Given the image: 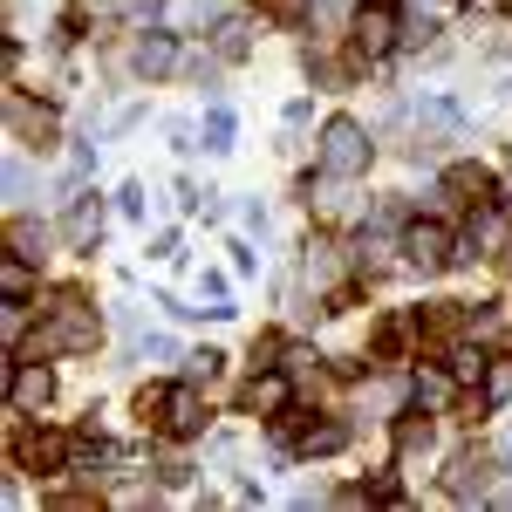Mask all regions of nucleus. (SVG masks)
<instances>
[{
	"label": "nucleus",
	"instance_id": "423d86ee",
	"mask_svg": "<svg viewBox=\"0 0 512 512\" xmlns=\"http://www.w3.org/2000/svg\"><path fill=\"white\" fill-rule=\"evenodd\" d=\"M130 69H137V76H171V69H178V41L171 35H137Z\"/></svg>",
	"mask_w": 512,
	"mask_h": 512
},
{
	"label": "nucleus",
	"instance_id": "f03ea898",
	"mask_svg": "<svg viewBox=\"0 0 512 512\" xmlns=\"http://www.w3.org/2000/svg\"><path fill=\"white\" fill-rule=\"evenodd\" d=\"M349 41H355V55H369V62H376V55L403 48V14L376 0V7H362V14L349 21Z\"/></svg>",
	"mask_w": 512,
	"mask_h": 512
},
{
	"label": "nucleus",
	"instance_id": "412c9836",
	"mask_svg": "<svg viewBox=\"0 0 512 512\" xmlns=\"http://www.w3.org/2000/svg\"><path fill=\"white\" fill-rule=\"evenodd\" d=\"M335 274V246L321 239V246H308V280H328Z\"/></svg>",
	"mask_w": 512,
	"mask_h": 512
},
{
	"label": "nucleus",
	"instance_id": "ddd939ff",
	"mask_svg": "<svg viewBox=\"0 0 512 512\" xmlns=\"http://www.w3.org/2000/svg\"><path fill=\"white\" fill-rule=\"evenodd\" d=\"M485 403H512V355H492V369H485Z\"/></svg>",
	"mask_w": 512,
	"mask_h": 512
},
{
	"label": "nucleus",
	"instance_id": "5701e85b",
	"mask_svg": "<svg viewBox=\"0 0 512 512\" xmlns=\"http://www.w3.org/2000/svg\"><path fill=\"white\" fill-rule=\"evenodd\" d=\"M396 444H403V451H424V444H431V424H417V417H410V424L396 431Z\"/></svg>",
	"mask_w": 512,
	"mask_h": 512
},
{
	"label": "nucleus",
	"instance_id": "dca6fc26",
	"mask_svg": "<svg viewBox=\"0 0 512 512\" xmlns=\"http://www.w3.org/2000/svg\"><path fill=\"white\" fill-rule=\"evenodd\" d=\"M21 465H62V437H21Z\"/></svg>",
	"mask_w": 512,
	"mask_h": 512
},
{
	"label": "nucleus",
	"instance_id": "f8f14e48",
	"mask_svg": "<svg viewBox=\"0 0 512 512\" xmlns=\"http://www.w3.org/2000/svg\"><path fill=\"white\" fill-rule=\"evenodd\" d=\"M0 287H7V301H28V294H35V267H28V253H7V260H0Z\"/></svg>",
	"mask_w": 512,
	"mask_h": 512
},
{
	"label": "nucleus",
	"instance_id": "7ed1b4c3",
	"mask_svg": "<svg viewBox=\"0 0 512 512\" xmlns=\"http://www.w3.org/2000/svg\"><path fill=\"white\" fill-rule=\"evenodd\" d=\"M7 396H14V417H35L55 403V369L48 362H7Z\"/></svg>",
	"mask_w": 512,
	"mask_h": 512
},
{
	"label": "nucleus",
	"instance_id": "9d476101",
	"mask_svg": "<svg viewBox=\"0 0 512 512\" xmlns=\"http://www.w3.org/2000/svg\"><path fill=\"white\" fill-rule=\"evenodd\" d=\"M444 185L465 198V205H485V192H492V171H485V164H451V178H444Z\"/></svg>",
	"mask_w": 512,
	"mask_h": 512
},
{
	"label": "nucleus",
	"instance_id": "4be33fe9",
	"mask_svg": "<svg viewBox=\"0 0 512 512\" xmlns=\"http://www.w3.org/2000/svg\"><path fill=\"white\" fill-rule=\"evenodd\" d=\"M219 55H246V21H226L219 28Z\"/></svg>",
	"mask_w": 512,
	"mask_h": 512
},
{
	"label": "nucleus",
	"instance_id": "f3484780",
	"mask_svg": "<svg viewBox=\"0 0 512 512\" xmlns=\"http://www.w3.org/2000/svg\"><path fill=\"white\" fill-rule=\"evenodd\" d=\"M485 369H492V362H485L478 349H458V355H451V376H458V383H485Z\"/></svg>",
	"mask_w": 512,
	"mask_h": 512
},
{
	"label": "nucleus",
	"instance_id": "1a4fd4ad",
	"mask_svg": "<svg viewBox=\"0 0 512 512\" xmlns=\"http://www.w3.org/2000/svg\"><path fill=\"white\" fill-rule=\"evenodd\" d=\"M451 390H458V376H451V369H417V383H410L417 410H444V403H451Z\"/></svg>",
	"mask_w": 512,
	"mask_h": 512
},
{
	"label": "nucleus",
	"instance_id": "6ab92c4d",
	"mask_svg": "<svg viewBox=\"0 0 512 512\" xmlns=\"http://www.w3.org/2000/svg\"><path fill=\"white\" fill-rule=\"evenodd\" d=\"M205 137H212V151H233V110H212Z\"/></svg>",
	"mask_w": 512,
	"mask_h": 512
},
{
	"label": "nucleus",
	"instance_id": "f257e3e1",
	"mask_svg": "<svg viewBox=\"0 0 512 512\" xmlns=\"http://www.w3.org/2000/svg\"><path fill=\"white\" fill-rule=\"evenodd\" d=\"M369 130L355 117H328V130H321V151H315V164L328 171V178H362L369 171Z\"/></svg>",
	"mask_w": 512,
	"mask_h": 512
},
{
	"label": "nucleus",
	"instance_id": "0eeeda50",
	"mask_svg": "<svg viewBox=\"0 0 512 512\" xmlns=\"http://www.w3.org/2000/svg\"><path fill=\"white\" fill-rule=\"evenodd\" d=\"M7 117H14V137H21V144H48V137H55V110H35V103H21V96H7Z\"/></svg>",
	"mask_w": 512,
	"mask_h": 512
},
{
	"label": "nucleus",
	"instance_id": "b1692460",
	"mask_svg": "<svg viewBox=\"0 0 512 512\" xmlns=\"http://www.w3.org/2000/svg\"><path fill=\"white\" fill-rule=\"evenodd\" d=\"M424 7H451V0H424Z\"/></svg>",
	"mask_w": 512,
	"mask_h": 512
},
{
	"label": "nucleus",
	"instance_id": "6e6552de",
	"mask_svg": "<svg viewBox=\"0 0 512 512\" xmlns=\"http://www.w3.org/2000/svg\"><path fill=\"white\" fill-rule=\"evenodd\" d=\"M246 410H260V417L287 410V376H280V369H260V376L246 383Z\"/></svg>",
	"mask_w": 512,
	"mask_h": 512
},
{
	"label": "nucleus",
	"instance_id": "2eb2a0df",
	"mask_svg": "<svg viewBox=\"0 0 512 512\" xmlns=\"http://www.w3.org/2000/svg\"><path fill=\"white\" fill-rule=\"evenodd\" d=\"M342 444H349L342 424H315V431L301 437V451H308V458H328V451H342Z\"/></svg>",
	"mask_w": 512,
	"mask_h": 512
},
{
	"label": "nucleus",
	"instance_id": "39448f33",
	"mask_svg": "<svg viewBox=\"0 0 512 512\" xmlns=\"http://www.w3.org/2000/svg\"><path fill=\"white\" fill-rule=\"evenodd\" d=\"M164 431H171V437H198V431H205V396H198L192 383L164 396Z\"/></svg>",
	"mask_w": 512,
	"mask_h": 512
},
{
	"label": "nucleus",
	"instance_id": "4468645a",
	"mask_svg": "<svg viewBox=\"0 0 512 512\" xmlns=\"http://www.w3.org/2000/svg\"><path fill=\"white\" fill-rule=\"evenodd\" d=\"M96 233H103V212H96V198H82L76 212H69V239H76V246H89Z\"/></svg>",
	"mask_w": 512,
	"mask_h": 512
},
{
	"label": "nucleus",
	"instance_id": "aec40b11",
	"mask_svg": "<svg viewBox=\"0 0 512 512\" xmlns=\"http://www.w3.org/2000/svg\"><path fill=\"white\" fill-rule=\"evenodd\" d=\"M219 362H226L219 349H198L192 355V383H219Z\"/></svg>",
	"mask_w": 512,
	"mask_h": 512
},
{
	"label": "nucleus",
	"instance_id": "20e7f679",
	"mask_svg": "<svg viewBox=\"0 0 512 512\" xmlns=\"http://www.w3.org/2000/svg\"><path fill=\"white\" fill-rule=\"evenodd\" d=\"M403 253H410V267H424V274H437V267H451V260H458V239L444 233L437 219H417V226L403 233Z\"/></svg>",
	"mask_w": 512,
	"mask_h": 512
},
{
	"label": "nucleus",
	"instance_id": "a211bd4d",
	"mask_svg": "<svg viewBox=\"0 0 512 512\" xmlns=\"http://www.w3.org/2000/svg\"><path fill=\"white\" fill-rule=\"evenodd\" d=\"M478 239H485V246H506V212H499V205H485V212H478V226H472Z\"/></svg>",
	"mask_w": 512,
	"mask_h": 512
},
{
	"label": "nucleus",
	"instance_id": "393cba45",
	"mask_svg": "<svg viewBox=\"0 0 512 512\" xmlns=\"http://www.w3.org/2000/svg\"><path fill=\"white\" fill-rule=\"evenodd\" d=\"M472 7H499V0H472Z\"/></svg>",
	"mask_w": 512,
	"mask_h": 512
},
{
	"label": "nucleus",
	"instance_id": "9b49d317",
	"mask_svg": "<svg viewBox=\"0 0 512 512\" xmlns=\"http://www.w3.org/2000/svg\"><path fill=\"white\" fill-rule=\"evenodd\" d=\"M485 478H492V465H485L478 451H465V458L451 465V492H458V499H472V492H485Z\"/></svg>",
	"mask_w": 512,
	"mask_h": 512
}]
</instances>
